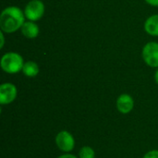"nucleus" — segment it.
Wrapping results in <instances>:
<instances>
[{"label": "nucleus", "mask_w": 158, "mask_h": 158, "mask_svg": "<svg viewBox=\"0 0 158 158\" xmlns=\"http://www.w3.org/2000/svg\"><path fill=\"white\" fill-rule=\"evenodd\" d=\"M24 13L18 6L5 8L0 16V27L3 32L11 33L18 31L24 24Z\"/></svg>", "instance_id": "f257e3e1"}, {"label": "nucleus", "mask_w": 158, "mask_h": 158, "mask_svg": "<svg viewBox=\"0 0 158 158\" xmlns=\"http://www.w3.org/2000/svg\"><path fill=\"white\" fill-rule=\"evenodd\" d=\"M23 58L19 54L10 52L6 53L2 56L1 68L2 69L9 74H15L22 70L23 68Z\"/></svg>", "instance_id": "f03ea898"}, {"label": "nucleus", "mask_w": 158, "mask_h": 158, "mask_svg": "<svg viewBox=\"0 0 158 158\" xmlns=\"http://www.w3.org/2000/svg\"><path fill=\"white\" fill-rule=\"evenodd\" d=\"M44 13V5L40 0L30 1L24 9L25 17L31 21L40 19Z\"/></svg>", "instance_id": "7ed1b4c3"}, {"label": "nucleus", "mask_w": 158, "mask_h": 158, "mask_svg": "<svg viewBox=\"0 0 158 158\" xmlns=\"http://www.w3.org/2000/svg\"><path fill=\"white\" fill-rule=\"evenodd\" d=\"M143 57L148 66L158 68V43L151 42L146 44L143 49Z\"/></svg>", "instance_id": "20e7f679"}, {"label": "nucleus", "mask_w": 158, "mask_h": 158, "mask_svg": "<svg viewBox=\"0 0 158 158\" xmlns=\"http://www.w3.org/2000/svg\"><path fill=\"white\" fill-rule=\"evenodd\" d=\"M56 143L61 151L68 153L74 149L75 140H74L73 136L69 131H62L56 135Z\"/></svg>", "instance_id": "39448f33"}, {"label": "nucleus", "mask_w": 158, "mask_h": 158, "mask_svg": "<svg viewBox=\"0 0 158 158\" xmlns=\"http://www.w3.org/2000/svg\"><path fill=\"white\" fill-rule=\"evenodd\" d=\"M17 97V88L12 83H3L0 86V104L7 105Z\"/></svg>", "instance_id": "423d86ee"}, {"label": "nucleus", "mask_w": 158, "mask_h": 158, "mask_svg": "<svg viewBox=\"0 0 158 158\" xmlns=\"http://www.w3.org/2000/svg\"><path fill=\"white\" fill-rule=\"evenodd\" d=\"M134 106V101L130 94H123L117 100V108L122 114L130 113Z\"/></svg>", "instance_id": "0eeeda50"}, {"label": "nucleus", "mask_w": 158, "mask_h": 158, "mask_svg": "<svg viewBox=\"0 0 158 158\" xmlns=\"http://www.w3.org/2000/svg\"><path fill=\"white\" fill-rule=\"evenodd\" d=\"M21 32L26 38L34 39L39 34V27L31 20H29L27 22H24V24L22 25Z\"/></svg>", "instance_id": "6e6552de"}, {"label": "nucleus", "mask_w": 158, "mask_h": 158, "mask_svg": "<svg viewBox=\"0 0 158 158\" xmlns=\"http://www.w3.org/2000/svg\"><path fill=\"white\" fill-rule=\"evenodd\" d=\"M144 29L150 35L158 36V15H153L146 19Z\"/></svg>", "instance_id": "1a4fd4ad"}, {"label": "nucleus", "mask_w": 158, "mask_h": 158, "mask_svg": "<svg viewBox=\"0 0 158 158\" xmlns=\"http://www.w3.org/2000/svg\"><path fill=\"white\" fill-rule=\"evenodd\" d=\"M22 71H23L24 75L27 77H31V78L35 77L39 73V67L35 62L28 61V62L24 63Z\"/></svg>", "instance_id": "9d476101"}, {"label": "nucleus", "mask_w": 158, "mask_h": 158, "mask_svg": "<svg viewBox=\"0 0 158 158\" xmlns=\"http://www.w3.org/2000/svg\"><path fill=\"white\" fill-rule=\"evenodd\" d=\"M80 158H94L95 157V153L93 148L89 146H84L81 149L79 153Z\"/></svg>", "instance_id": "9b49d317"}, {"label": "nucleus", "mask_w": 158, "mask_h": 158, "mask_svg": "<svg viewBox=\"0 0 158 158\" xmlns=\"http://www.w3.org/2000/svg\"><path fill=\"white\" fill-rule=\"evenodd\" d=\"M143 158H158V150H152L145 154Z\"/></svg>", "instance_id": "f8f14e48"}, {"label": "nucleus", "mask_w": 158, "mask_h": 158, "mask_svg": "<svg viewBox=\"0 0 158 158\" xmlns=\"http://www.w3.org/2000/svg\"><path fill=\"white\" fill-rule=\"evenodd\" d=\"M148 4L152 5V6H158V0H145Z\"/></svg>", "instance_id": "ddd939ff"}, {"label": "nucleus", "mask_w": 158, "mask_h": 158, "mask_svg": "<svg viewBox=\"0 0 158 158\" xmlns=\"http://www.w3.org/2000/svg\"><path fill=\"white\" fill-rule=\"evenodd\" d=\"M57 158H77L75 156H73V155H70V154H66V155H62V156H60L59 157Z\"/></svg>", "instance_id": "4468645a"}, {"label": "nucleus", "mask_w": 158, "mask_h": 158, "mask_svg": "<svg viewBox=\"0 0 158 158\" xmlns=\"http://www.w3.org/2000/svg\"><path fill=\"white\" fill-rule=\"evenodd\" d=\"M0 38H1V44H0V47L3 48V46H4V34H3V31H1V33H0Z\"/></svg>", "instance_id": "2eb2a0df"}, {"label": "nucleus", "mask_w": 158, "mask_h": 158, "mask_svg": "<svg viewBox=\"0 0 158 158\" xmlns=\"http://www.w3.org/2000/svg\"><path fill=\"white\" fill-rule=\"evenodd\" d=\"M155 80H156V82L158 84V69L156 72V75H155Z\"/></svg>", "instance_id": "dca6fc26"}]
</instances>
